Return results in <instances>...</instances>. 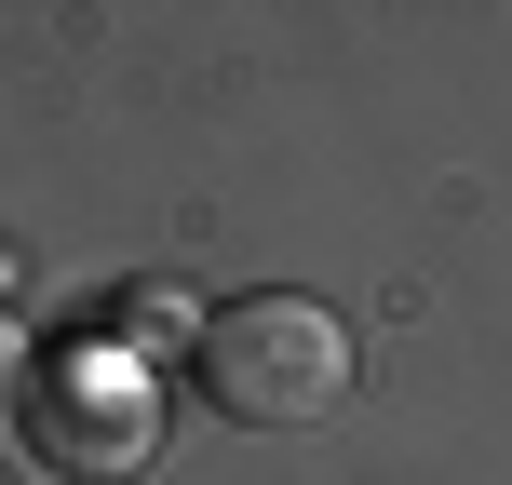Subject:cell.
<instances>
[{"label": "cell", "mask_w": 512, "mask_h": 485, "mask_svg": "<svg viewBox=\"0 0 512 485\" xmlns=\"http://www.w3.org/2000/svg\"><path fill=\"white\" fill-rule=\"evenodd\" d=\"M95 337H122V351H135V337H176V351H203V310H189V297H162V283H122Z\"/></svg>", "instance_id": "3957f363"}, {"label": "cell", "mask_w": 512, "mask_h": 485, "mask_svg": "<svg viewBox=\"0 0 512 485\" xmlns=\"http://www.w3.org/2000/svg\"><path fill=\"white\" fill-rule=\"evenodd\" d=\"M27 445L81 485H135L162 459V351H122V337H54L14 391Z\"/></svg>", "instance_id": "7a4b0ae2"}, {"label": "cell", "mask_w": 512, "mask_h": 485, "mask_svg": "<svg viewBox=\"0 0 512 485\" xmlns=\"http://www.w3.org/2000/svg\"><path fill=\"white\" fill-rule=\"evenodd\" d=\"M189 378L230 432H310V418L351 405V324L324 297H230V310H203Z\"/></svg>", "instance_id": "6da1fadb"}]
</instances>
